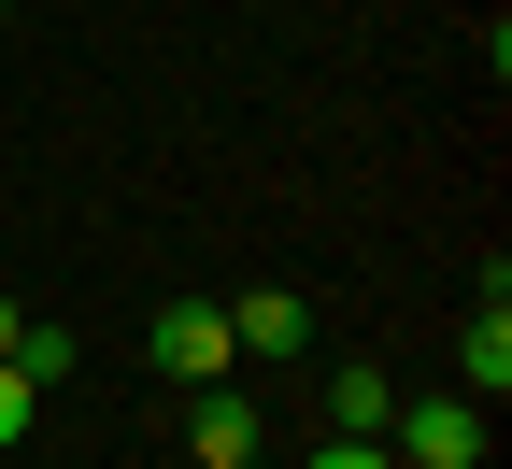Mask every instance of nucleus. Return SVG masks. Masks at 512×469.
I'll return each instance as SVG.
<instances>
[{
    "mask_svg": "<svg viewBox=\"0 0 512 469\" xmlns=\"http://www.w3.org/2000/svg\"><path fill=\"white\" fill-rule=\"evenodd\" d=\"M143 370H157V384H214V370H228V313H214V299H171V313L143 327Z\"/></svg>",
    "mask_w": 512,
    "mask_h": 469,
    "instance_id": "obj_1",
    "label": "nucleus"
},
{
    "mask_svg": "<svg viewBox=\"0 0 512 469\" xmlns=\"http://www.w3.org/2000/svg\"><path fill=\"white\" fill-rule=\"evenodd\" d=\"M384 441H399L413 469H484V398H399Z\"/></svg>",
    "mask_w": 512,
    "mask_h": 469,
    "instance_id": "obj_2",
    "label": "nucleus"
},
{
    "mask_svg": "<svg viewBox=\"0 0 512 469\" xmlns=\"http://www.w3.org/2000/svg\"><path fill=\"white\" fill-rule=\"evenodd\" d=\"M228 313V356H299L313 342V299L299 285H242V299H214Z\"/></svg>",
    "mask_w": 512,
    "mask_h": 469,
    "instance_id": "obj_3",
    "label": "nucleus"
},
{
    "mask_svg": "<svg viewBox=\"0 0 512 469\" xmlns=\"http://www.w3.org/2000/svg\"><path fill=\"white\" fill-rule=\"evenodd\" d=\"M185 455H200V469H256V398L200 384V413H185Z\"/></svg>",
    "mask_w": 512,
    "mask_h": 469,
    "instance_id": "obj_4",
    "label": "nucleus"
},
{
    "mask_svg": "<svg viewBox=\"0 0 512 469\" xmlns=\"http://www.w3.org/2000/svg\"><path fill=\"white\" fill-rule=\"evenodd\" d=\"M328 427H342V441H384V427H399V384H384L370 356H356V370H328Z\"/></svg>",
    "mask_w": 512,
    "mask_h": 469,
    "instance_id": "obj_5",
    "label": "nucleus"
},
{
    "mask_svg": "<svg viewBox=\"0 0 512 469\" xmlns=\"http://www.w3.org/2000/svg\"><path fill=\"white\" fill-rule=\"evenodd\" d=\"M456 384H470V398H498V384H512V313H498V285H484L470 342H456Z\"/></svg>",
    "mask_w": 512,
    "mask_h": 469,
    "instance_id": "obj_6",
    "label": "nucleus"
},
{
    "mask_svg": "<svg viewBox=\"0 0 512 469\" xmlns=\"http://www.w3.org/2000/svg\"><path fill=\"white\" fill-rule=\"evenodd\" d=\"M29 398H43V384H29L15 356H0V441H29Z\"/></svg>",
    "mask_w": 512,
    "mask_h": 469,
    "instance_id": "obj_7",
    "label": "nucleus"
},
{
    "mask_svg": "<svg viewBox=\"0 0 512 469\" xmlns=\"http://www.w3.org/2000/svg\"><path fill=\"white\" fill-rule=\"evenodd\" d=\"M299 469H399L384 441H328V455H299Z\"/></svg>",
    "mask_w": 512,
    "mask_h": 469,
    "instance_id": "obj_8",
    "label": "nucleus"
},
{
    "mask_svg": "<svg viewBox=\"0 0 512 469\" xmlns=\"http://www.w3.org/2000/svg\"><path fill=\"white\" fill-rule=\"evenodd\" d=\"M15 327H29V313H15V299H0V356H15Z\"/></svg>",
    "mask_w": 512,
    "mask_h": 469,
    "instance_id": "obj_9",
    "label": "nucleus"
}]
</instances>
